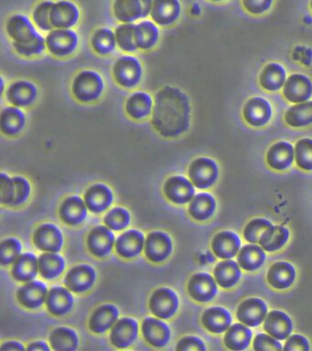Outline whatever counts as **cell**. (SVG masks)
<instances>
[{
    "instance_id": "6da1fadb",
    "label": "cell",
    "mask_w": 312,
    "mask_h": 351,
    "mask_svg": "<svg viewBox=\"0 0 312 351\" xmlns=\"http://www.w3.org/2000/svg\"><path fill=\"white\" fill-rule=\"evenodd\" d=\"M150 117L153 128L160 136L177 138L191 126L190 98L180 88L165 85L156 93Z\"/></svg>"
},
{
    "instance_id": "7a4b0ae2",
    "label": "cell",
    "mask_w": 312,
    "mask_h": 351,
    "mask_svg": "<svg viewBox=\"0 0 312 351\" xmlns=\"http://www.w3.org/2000/svg\"><path fill=\"white\" fill-rule=\"evenodd\" d=\"M6 32L16 53L25 58L40 56L47 49L46 40L34 21L24 14H14L6 22Z\"/></svg>"
},
{
    "instance_id": "3957f363",
    "label": "cell",
    "mask_w": 312,
    "mask_h": 351,
    "mask_svg": "<svg viewBox=\"0 0 312 351\" xmlns=\"http://www.w3.org/2000/svg\"><path fill=\"white\" fill-rule=\"evenodd\" d=\"M105 81L97 71L84 70L75 76L71 86L73 97L82 104H92L102 97Z\"/></svg>"
},
{
    "instance_id": "277c9868",
    "label": "cell",
    "mask_w": 312,
    "mask_h": 351,
    "mask_svg": "<svg viewBox=\"0 0 312 351\" xmlns=\"http://www.w3.org/2000/svg\"><path fill=\"white\" fill-rule=\"evenodd\" d=\"M114 80L120 87L133 89L143 78V66L133 55H124L115 62L112 69Z\"/></svg>"
},
{
    "instance_id": "5b68a950",
    "label": "cell",
    "mask_w": 312,
    "mask_h": 351,
    "mask_svg": "<svg viewBox=\"0 0 312 351\" xmlns=\"http://www.w3.org/2000/svg\"><path fill=\"white\" fill-rule=\"evenodd\" d=\"M47 51L57 58H67L75 53L78 49L80 38L73 29H54L45 37Z\"/></svg>"
},
{
    "instance_id": "8992f818",
    "label": "cell",
    "mask_w": 312,
    "mask_h": 351,
    "mask_svg": "<svg viewBox=\"0 0 312 351\" xmlns=\"http://www.w3.org/2000/svg\"><path fill=\"white\" fill-rule=\"evenodd\" d=\"M153 0H114L112 11L121 23H135L150 15Z\"/></svg>"
},
{
    "instance_id": "52a82bcc",
    "label": "cell",
    "mask_w": 312,
    "mask_h": 351,
    "mask_svg": "<svg viewBox=\"0 0 312 351\" xmlns=\"http://www.w3.org/2000/svg\"><path fill=\"white\" fill-rule=\"evenodd\" d=\"M188 175L196 188L209 189L215 185L218 180V166L213 159L202 156L191 162L189 167Z\"/></svg>"
},
{
    "instance_id": "ba28073f",
    "label": "cell",
    "mask_w": 312,
    "mask_h": 351,
    "mask_svg": "<svg viewBox=\"0 0 312 351\" xmlns=\"http://www.w3.org/2000/svg\"><path fill=\"white\" fill-rule=\"evenodd\" d=\"M81 11L71 0L53 1L51 10V22L53 29H73L80 21Z\"/></svg>"
},
{
    "instance_id": "9c48e42d",
    "label": "cell",
    "mask_w": 312,
    "mask_h": 351,
    "mask_svg": "<svg viewBox=\"0 0 312 351\" xmlns=\"http://www.w3.org/2000/svg\"><path fill=\"white\" fill-rule=\"evenodd\" d=\"M149 308L156 317L169 319L176 314L179 308V298L173 290L168 287L158 288L149 299Z\"/></svg>"
},
{
    "instance_id": "30bf717a",
    "label": "cell",
    "mask_w": 312,
    "mask_h": 351,
    "mask_svg": "<svg viewBox=\"0 0 312 351\" xmlns=\"http://www.w3.org/2000/svg\"><path fill=\"white\" fill-rule=\"evenodd\" d=\"M39 90L36 84L28 80H18L9 85L6 99L10 106L26 108L36 101Z\"/></svg>"
},
{
    "instance_id": "8fae6325",
    "label": "cell",
    "mask_w": 312,
    "mask_h": 351,
    "mask_svg": "<svg viewBox=\"0 0 312 351\" xmlns=\"http://www.w3.org/2000/svg\"><path fill=\"white\" fill-rule=\"evenodd\" d=\"M243 115L249 125L261 128L270 122L273 115L272 106L267 99L254 96L246 101Z\"/></svg>"
},
{
    "instance_id": "7c38bea8",
    "label": "cell",
    "mask_w": 312,
    "mask_h": 351,
    "mask_svg": "<svg viewBox=\"0 0 312 351\" xmlns=\"http://www.w3.org/2000/svg\"><path fill=\"white\" fill-rule=\"evenodd\" d=\"M182 10L180 0H153L149 16L158 26L169 27L179 21Z\"/></svg>"
},
{
    "instance_id": "4fadbf2b",
    "label": "cell",
    "mask_w": 312,
    "mask_h": 351,
    "mask_svg": "<svg viewBox=\"0 0 312 351\" xmlns=\"http://www.w3.org/2000/svg\"><path fill=\"white\" fill-rule=\"evenodd\" d=\"M187 289L191 298L201 303H207L217 295V285L215 279L206 273L193 274L189 280Z\"/></svg>"
},
{
    "instance_id": "5bb4252c",
    "label": "cell",
    "mask_w": 312,
    "mask_h": 351,
    "mask_svg": "<svg viewBox=\"0 0 312 351\" xmlns=\"http://www.w3.org/2000/svg\"><path fill=\"white\" fill-rule=\"evenodd\" d=\"M283 95L290 103L300 104L309 101L312 96L311 79L304 74H291L285 82Z\"/></svg>"
},
{
    "instance_id": "9a60e30c",
    "label": "cell",
    "mask_w": 312,
    "mask_h": 351,
    "mask_svg": "<svg viewBox=\"0 0 312 351\" xmlns=\"http://www.w3.org/2000/svg\"><path fill=\"white\" fill-rule=\"evenodd\" d=\"M164 193L175 204H186L193 199L195 194L194 185L183 176H172L164 184Z\"/></svg>"
},
{
    "instance_id": "2e32d148",
    "label": "cell",
    "mask_w": 312,
    "mask_h": 351,
    "mask_svg": "<svg viewBox=\"0 0 312 351\" xmlns=\"http://www.w3.org/2000/svg\"><path fill=\"white\" fill-rule=\"evenodd\" d=\"M267 314V306L260 298L245 299L239 304L237 310V317L241 323L254 328L265 320Z\"/></svg>"
},
{
    "instance_id": "e0dca14e",
    "label": "cell",
    "mask_w": 312,
    "mask_h": 351,
    "mask_svg": "<svg viewBox=\"0 0 312 351\" xmlns=\"http://www.w3.org/2000/svg\"><path fill=\"white\" fill-rule=\"evenodd\" d=\"M172 252V241L169 234L163 232H150L145 241V254L154 263L168 259Z\"/></svg>"
},
{
    "instance_id": "ac0fdd59",
    "label": "cell",
    "mask_w": 312,
    "mask_h": 351,
    "mask_svg": "<svg viewBox=\"0 0 312 351\" xmlns=\"http://www.w3.org/2000/svg\"><path fill=\"white\" fill-rule=\"evenodd\" d=\"M35 246L40 251L58 252L64 245V237L56 225L45 223L40 225L34 234Z\"/></svg>"
},
{
    "instance_id": "d6986e66",
    "label": "cell",
    "mask_w": 312,
    "mask_h": 351,
    "mask_svg": "<svg viewBox=\"0 0 312 351\" xmlns=\"http://www.w3.org/2000/svg\"><path fill=\"white\" fill-rule=\"evenodd\" d=\"M154 99L149 93L138 90L131 93L125 103V114L136 121H142L152 117Z\"/></svg>"
},
{
    "instance_id": "ffe728a7",
    "label": "cell",
    "mask_w": 312,
    "mask_h": 351,
    "mask_svg": "<svg viewBox=\"0 0 312 351\" xmlns=\"http://www.w3.org/2000/svg\"><path fill=\"white\" fill-rule=\"evenodd\" d=\"M97 278L95 269L87 265H76L68 271L64 285L75 293H84L91 289Z\"/></svg>"
},
{
    "instance_id": "44dd1931",
    "label": "cell",
    "mask_w": 312,
    "mask_h": 351,
    "mask_svg": "<svg viewBox=\"0 0 312 351\" xmlns=\"http://www.w3.org/2000/svg\"><path fill=\"white\" fill-rule=\"evenodd\" d=\"M138 335V322L133 318H121L112 328L111 343L117 348H127L133 344Z\"/></svg>"
},
{
    "instance_id": "7402d4cb",
    "label": "cell",
    "mask_w": 312,
    "mask_h": 351,
    "mask_svg": "<svg viewBox=\"0 0 312 351\" xmlns=\"http://www.w3.org/2000/svg\"><path fill=\"white\" fill-rule=\"evenodd\" d=\"M108 227H95L87 237V247L95 256L102 258L110 254L115 243V236Z\"/></svg>"
},
{
    "instance_id": "603a6c76",
    "label": "cell",
    "mask_w": 312,
    "mask_h": 351,
    "mask_svg": "<svg viewBox=\"0 0 312 351\" xmlns=\"http://www.w3.org/2000/svg\"><path fill=\"white\" fill-rule=\"evenodd\" d=\"M141 329L145 340L156 348H163L171 340V329L169 326L157 318H145Z\"/></svg>"
},
{
    "instance_id": "cb8c5ba5",
    "label": "cell",
    "mask_w": 312,
    "mask_h": 351,
    "mask_svg": "<svg viewBox=\"0 0 312 351\" xmlns=\"http://www.w3.org/2000/svg\"><path fill=\"white\" fill-rule=\"evenodd\" d=\"M27 118L23 108L10 106L4 107L0 114V129L7 136H16L25 128Z\"/></svg>"
},
{
    "instance_id": "d4e9b609",
    "label": "cell",
    "mask_w": 312,
    "mask_h": 351,
    "mask_svg": "<svg viewBox=\"0 0 312 351\" xmlns=\"http://www.w3.org/2000/svg\"><path fill=\"white\" fill-rule=\"evenodd\" d=\"M114 195L111 189L103 183L90 186L84 194V202L90 211L101 213L108 210L113 202Z\"/></svg>"
},
{
    "instance_id": "484cf974",
    "label": "cell",
    "mask_w": 312,
    "mask_h": 351,
    "mask_svg": "<svg viewBox=\"0 0 312 351\" xmlns=\"http://www.w3.org/2000/svg\"><path fill=\"white\" fill-rule=\"evenodd\" d=\"M47 287L39 281L28 282L18 290L17 299L21 306L28 309L42 306L47 298Z\"/></svg>"
},
{
    "instance_id": "4316f807",
    "label": "cell",
    "mask_w": 312,
    "mask_h": 351,
    "mask_svg": "<svg viewBox=\"0 0 312 351\" xmlns=\"http://www.w3.org/2000/svg\"><path fill=\"white\" fill-rule=\"evenodd\" d=\"M295 151L293 145L289 142H276L271 145L267 153V163L271 169L286 170L291 167L294 161Z\"/></svg>"
},
{
    "instance_id": "83f0119b",
    "label": "cell",
    "mask_w": 312,
    "mask_h": 351,
    "mask_svg": "<svg viewBox=\"0 0 312 351\" xmlns=\"http://www.w3.org/2000/svg\"><path fill=\"white\" fill-rule=\"evenodd\" d=\"M264 329L270 336L278 340H285L290 336L293 329L291 319L286 313L273 310L265 318Z\"/></svg>"
},
{
    "instance_id": "f1b7e54d",
    "label": "cell",
    "mask_w": 312,
    "mask_h": 351,
    "mask_svg": "<svg viewBox=\"0 0 312 351\" xmlns=\"http://www.w3.org/2000/svg\"><path fill=\"white\" fill-rule=\"evenodd\" d=\"M241 240L237 233L224 230L218 232L212 241V249L221 259H232L240 251Z\"/></svg>"
},
{
    "instance_id": "f546056e",
    "label": "cell",
    "mask_w": 312,
    "mask_h": 351,
    "mask_svg": "<svg viewBox=\"0 0 312 351\" xmlns=\"http://www.w3.org/2000/svg\"><path fill=\"white\" fill-rule=\"evenodd\" d=\"M145 243L144 234L139 230H130L122 233L116 241V252L123 258L138 256L143 250Z\"/></svg>"
},
{
    "instance_id": "4dcf8cb0",
    "label": "cell",
    "mask_w": 312,
    "mask_h": 351,
    "mask_svg": "<svg viewBox=\"0 0 312 351\" xmlns=\"http://www.w3.org/2000/svg\"><path fill=\"white\" fill-rule=\"evenodd\" d=\"M296 278L294 266L287 262L274 263L268 269L267 279L268 284L278 290L287 289L293 285Z\"/></svg>"
},
{
    "instance_id": "1f68e13d",
    "label": "cell",
    "mask_w": 312,
    "mask_h": 351,
    "mask_svg": "<svg viewBox=\"0 0 312 351\" xmlns=\"http://www.w3.org/2000/svg\"><path fill=\"white\" fill-rule=\"evenodd\" d=\"M160 32L154 21L142 19L136 23L135 40L136 47L141 51H149L157 45L160 40Z\"/></svg>"
},
{
    "instance_id": "d6a6232c",
    "label": "cell",
    "mask_w": 312,
    "mask_h": 351,
    "mask_svg": "<svg viewBox=\"0 0 312 351\" xmlns=\"http://www.w3.org/2000/svg\"><path fill=\"white\" fill-rule=\"evenodd\" d=\"M86 202L78 196L67 197L60 207L62 221L71 226L81 224L87 216Z\"/></svg>"
},
{
    "instance_id": "836d02e7",
    "label": "cell",
    "mask_w": 312,
    "mask_h": 351,
    "mask_svg": "<svg viewBox=\"0 0 312 351\" xmlns=\"http://www.w3.org/2000/svg\"><path fill=\"white\" fill-rule=\"evenodd\" d=\"M119 311L113 304H103L95 309L89 320V328L94 333L108 331L119 319Z\"/></svg>"
},
{
    "instance_id": "e575fe53",
    "label": "cell",
    "mask_w": 312,
    "mask_h": 351,
    "mask_svg": "<svg viewBox=\"0 0 312 351\" xmlns=\"http://www.w3.org/2000/svg\"><path fill=\"white\" fill-rule=\"evenodd\" d=\"M202 326L213 334H221L230 328L232 317L226 308L213 306L205 310L202 317Z\"/></svg>"
},
{
    "instance_id": "d590c367",
    "label": "cell",
    "mask_w": 312,
    "mask_h": 351,
    "mask_svg": "<svg viewBox=\"0 0 312 351\" xmlns=\"http://www.w3.org/2000/svg\"><path fill=\"white\" fill-rule=\"evenodd\" d=\"M46 304L49 312L59 317L71 311L73 306V298L67 288L56 287L51 288L48 293Z\"/></svg>"
},
{
    "instance_id": "8d00e7d4",
    "label": "cell",
    "mask_w": 312,
    "mask_h": 351,
    "mask_svg": "<svg viewBox=\"0 0 312 351\" xmlns=\"http://www.w3.org/2000/svg\"><path fill=\"white\" fill-rule=\"evenodd\" d=\"M286 81V70L283 66L276 62H270L265 65L259 76L260 85L268 92L280 90Z\"/></svg>"
},
{
    "instance_id": "74e56055",
    "label": "cell",
    "mask_w": 312,
    "mask_h": 351,
    "mask_svg": "<svg viewBox=\"0 0 312 351\" xmlns=\"http://www.w3.org/2000/svg\"><path fill=\"white\" fill-rule=\"evenodd\" d=\"M39 270V260L34 254H23L15 261L12 267V276L20 282H29L36 277Z\"/></svg>"
},
{
    "instance_id": "f35d334b",
    "label": "cell",
    "mask_w": 312,
    "mask_h": 351,
    "mask_svg": "<svg viewBox=\"0 0 312 351\" xmlns=\"http://www.w3.org/2000/svg\"><path fill=\"white\" fill-rule=\"evenodd\" d=\"M216 202L209 193H199L193 197L189 205V213L191 218L199 221L209 219L215 214Z\"/></svg>"
},
{
    "instance_id": "ab89813d",
    "label": "cell",
    "mask_w": 312,
    "mask_h": 351,
    "mask_svg": "<svg viewBox=\"0 0 312 351\" xmlns=\"http://www.w3.org/2000/svg\"><path fill=\"white\" fill-rule=\"evenodd\" d=\"M239 265L235 261L226 260L219 263L215 266L213 271V276L216 280V282L221 287L229 289L234 287L239 282L241 277V271Z\"/></svg>"
},
{
    "instance_id": "60d3db41",
    "label": "cell",
    "mask_w": 312,
    "mask_h": 351,
    "mask_svg": "<svg viewBox=\"0 0 312 351\" xmlns=\"http://www.w3.org/2000/svg\"><path fill=\"white\" fill-rule=\"evenodd\" d=\"M289 238V230L286 227L276 225L268 228L259 240L260 246L265 251L273 252L283 248Z\"/></svg>"
},
{
    "instance_id": "b9f144b4",
    "label": "cell",
    "mask_w": 312,
    "mask_h": 351,
    "mask_svg": "<svg viewBox=\"0 0 312 351\" xmlns=\"http://www.w3.org/2000/svg\"><path fill=\"white\" fill-rule=\"evenodd\" d=\"M252 331L245 324H234L224 335V344L231 350H245L250 345Z\"/></svg>"
},
{
    "instance_id": "7bdbcfd3",
    "label": "cell",
    "mask_w": 312,
    "mask_h": 351,
    "mask_svg": "<svg viewBox=\"0 0 312 351\" xmlns=\"http://www.w3.org/2000/svg\"><path fill=\"white\" fill-rule=\"evenodd\" d=\"M265 260V254L262 247L256 244H248L240 250L237 256L238 265L248 271H253L262 267Z\"/></svg>"
},
{
    "instance_id": "ee69618b",
    "label": "cell",
    "mask_w": 312,
    "mask_h": 351,
    "mask_svg": "<svg viewBox=\"0 0 312 351\" xmlns=\"http://www.w3.org/2000/svg\"><path fill=\"white\" fill-rule=\"evenodd\" d=\"M285 121L295 128H306L312 125V101L296 104L290 106L285 114Z\"/></svg>"
},
{
    "instance_id": "f6af8a7d",
    "label": "cell",
    "mask_w": 312,
    "mask_h": 351,
    "mask_svg": "<svg viewBox=\"0 0 312 351\" xmlns=\"http://www.w3.org/2000/svg\"><path fill=\"white\" fill-rule=\"evenodd\" d=\"M64 258L56 252H46L39 258V271L43 278L56 279L64 273Z\"/></svg>"
},
{
    "instance_id": "bcb514c9",
    "label": "cell",
    "mask_w": 312,
    "mask_h": 351,
    "mask_svg": "<svg viewBox=\"0 0 312 351\" xmlns=\"http://www.w3.org/2000/svg\"><path fill=\"white\" fill-rule=\"evenodd\" d=\"M91 46L97 54L102 56L113 53L117 47L115 32L108 27H99L93 33Z\"/></svg>"
},
{
    "instance_id": "7dc6e473",
    "label": "cell",
    "mask_w": 312,
    "mask_h": 351,
    "mask_svg": "<svg viewBox=\"0 0 312 351\" xmlns=\"http://www.w3.org/2000/svg\"><path fill=\"white\" fill-rule=\"evenodd\" d=\"M50 343L53 350L57 351H72L78 347L77 334L70 328H57L50 335Z\"/></svg>"
},
{
    "instance_id": "c3c4849f",
    "label": "cell",
    "mask_w": 312,
    "mask_h": 351,
    "mask_svg": "<svg viewBox=\"0 0 312 351\" xmlns=\"http://www.w3.org/2000/svg\"><path fill=\"white\" fill-rule=\"evenodd\" d=\"M136 23H121L115 29L117 47L122 51L132 53L138 51L135 40Z\"/></svg>"
},
{
    "instance_id": "681fc988",
    "label": "cell",
    "mask_w": 312,
    "mask_h": 351,
    "mask_svg": "<svg viewBox=\"0 0 312 351\" xmlns=\"http://www.w3.org/2000/svg\"><path fill=\"white\" fill-rule=\"evenodd\" d=\"M53 0H43L35 5L32 13V19L38 29L50 32L54 29L51 22V10Z\"/></svg>"
},
{
    "instance_id": "f907efd6",
    "label": "cell",
    "mask_w": 312,
    "mask_h": 351,
    "mask_svg": "<svg viewBox=\"0 0 312 351\" xmlns=\"http://www.w3.org/2000/svg\"><path fill=\"white\" fill-rule=\"evenodd\" d=\"M295 159L300 169L312 171V139L298 140L295 147Z\"/></svg>"
},
{
    "instance_id": "816d5d0a",
    "label": "cell",
    "mask_w": 312,
    "mask_h": 351,
    "mask_svg": "<svg viewBox=\"0 0 312 351\" xmlns=\"http://www.w3.org/2000/svg\"><path fill=\"white\" fill-rule=\"evenodd\" d=\"M21 249V241L18 239L8 238L2 241L0 247V262L2 266L10 265L14 263L20 256Z\"/></svg>"
},
{
    "instance_id": "f5cc1de1",
    "label": "cell",
    "mask_w": 312,
    "mask_h": 351,
    "mask_svg": "<svg viewBox=\"0 0 312 351\" xmlns=\"http://www.w3.org/2000/svg\"><path fill=\"white\" fill-rule=\"evenodd\" d=\"M105 224L109 229L117 230H124L130 222V214L124 208H114L105 217Z\"/></svg>"
},
{
    "instance_id": "db71d44e",
    "label": "cell",
    "mask_w": 312,
    "mask_h": 351,
    "mask_svg": "<svg viewBox=\"0 0 312 351\" xmlns=\"http://www.w3.org/2000/svg\"><path fill=\"white\" fill-rule=\"evenodd\" d=\"M272 226V223L265 219H254L249 221L243 230V237L251 243H259L263 233Z\"/></svg>"
},
{
    "instance_id": "11a10c76",
    "label": "cell",
    "mask_w": 312,
    "mask_h": 351,
    "mask_svg": "<svg viewBox=\"0 0 312 351\" xmlns=\"http://www.w3.org/2000/svg\"><path fill=\"white\" fill-rule=\"evenodd\" d=\"M12 180L13 199L12 207L25 203L28 200L32 191L31 184L23 176H15V177H12Z\"/></svg>"
},
{
    "instance_id": "9f6ffc18",
    "label": "cell",
    "mask_w": 312,
    "mask_h": 351,
    "mask_svg": "<svg viewBox=\"0 0 312 351\" xmlns=\"http://www.w3.org/2000/svg\"><path fill=\"white\" fill-rule=\"evenodd\" d=\"M254 350H281L282 346L278 339L265 334H257L253 342Z\"/></svg>"
},
{
    "instance_id": "6f0895ef",
    "label": "cell",
    "mask_w": 312,
    "mask_h": 351,
    "mask_svg": "<svg viewBox=\"0 0 312 351\" xmlns=\"http://www.w3.org/2000/svg\"><path fill=\"white\" fill-rule=\"evenodd\" d=\"M0 193H1V203L3 205L12 206L13 199V180L6 173L0 174Z\"/></svg>"
},
{
    "instance_id": "680465c9",
    "label": "cell",
    "mask_w": 312,
    "mask_h": 351,
    "mask_svg": "<svg viewBox=\"0 0 312 351\" xmlns=\"http://www.w3.org/2000/svg\"><path fill=\"white\" fill-rule=\"evenodd\" d=\"M274 0H242L243 8L253 15H261L272 7Z\"/></svg>"
},
{
    "instance_id": "91938a15",
    "label": "cell",
    "mask_w": 312,
    "mask_h": 351,
    "mask_svg": "<svg viewBox=\"0 0 312 351\" xmlns=\"http://www.w3.org/2000/svg\"><path fill=\"white\" fill-rule=\"evenodd\" d=\"M177 350H206L204 341L199 337L188 336L178 342Z\"/></svg>"
},
{
    "instance_id": "94428289",
    "label": "cell",
    "mask_w": 312,
    "mask_h": 351,
    "mask_svg": "<svg viewBox=\"0 0 312 351\" xmlns=\"http://www.w3.org/2000/svg\"><path fill=\"white\" fill-rule=\"evenodd\" d=\"M283 350L286 351H308L309 350V343L305 337L301 336V335H293L287 340Z\"/></svg>"
},
{
    "instance_id": "6125c7cd",
    "label": "cell",
    "mask_w": 312,
    "mask_h": 351,
    "mask_svg": "<svg viewBox=\"0 0 312 351\" xmlns=\"http://www.w3.org/2000/svg\"><path fill=\"white\" fill-rule=\"evenodd\" d=\"M2 351L4 350H25V348L20 342L17 341H8L4 343L0 348Z\"/></svg>"
},
{
    "instance_id": "be15d7a7",
    "label": "cell",
    "mask_w": 312,
    "mask_h": 351,
    "mask_svg": "<svg viewBox=\"0 0 312 351\" xmlns=\"http://www.w3.org/2000/svg\"><path fill=\"white\" fill-rule=\"evenodd\" d=\"M27 350H50V348L48 347L45 342L43 341H35L31 343L27 348Z\"/></svg>"
},
{
    "instance_id": "e7e4bbea",
    "label": "cell",
    "mask_w": 312,
    "mask_h": 351,
    "mask_svg": "<svg viewBox=\"0 0 312 351\" xmlns=\"http://www.w3.org/2000/svg\"><path fill=\"white\" fill-rule=\"evenodd\" d=\"M0 82H1V93H4L5 86L3 77H1V80H0Z\"/></svg>"
},
{
    "instance_id": "03108f58",
    "label": "cell",
    "mask_w": 312,
    "mask_h": 351,
    "mask_svg": "<svg viewBox=\"0 0 312 351\" xmlns=\"http://www.w3.org/2000/svg\"><path fill=\"white\" fill-rule=\"evenodd\" d=\"M209 1H212V2H223V1H226V0H209Z\"/></svg>"
},
{
    "instance_id": "003e7915",
    "label": "cell",
    "mask_w": 312,
    "mask_h": 351,
    "mask_svg": "<svg viewBox=\"0 0 312 351\" xmlns=\"http://www.w3.org/2000/svg\"><path fill=\"white\" fill-rule=\"evenodd\" d=\"M309 5H311V10L312 11V0H311V3H309Z\"/></svg>"
}]
</instances>
